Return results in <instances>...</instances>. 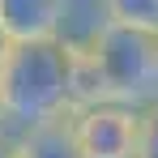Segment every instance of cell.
Here are the masks:
<instances>
[{"instance_id":"6da1fadb","label":"cell","mask_w":158,"mask_h":158,"mask_svg":"<svg viewBox=\"0 0 158 158\" xmlns=\"http://www.w3.org/2000/svg\"><path fill=\"white\" fill-rule=\"evenodd\" d=\"M0 107L9 137L73 115V47L60 39L13 43L0 73Z\"/></svg>"},{"instance_id":"7a4b0ae2","label":"cell","mask_w":158,"mask_h":158,"mask_svg":"<svg viewBox=\"0 0 158 158\" xmlns=\"http://www.w3.org/2000/svg\"><path fill=\"white\" fill-rule=\"evenodd\" d=\"M85 52L94 56V64L103 73L107 98L137 103V107L158 98V34L128 30V26L111 22L103 30V39Z\"/></svg>"},{"instance_id":"3957f363","label":"cell","mask_w":158,"mask_h":158,"mask_svg":"<svg viewBox=\"0 0 158 158\" xmlns=\"http://www.w3.org/2000/svg\"><path fill=\"white\" fill-rule=\"evenodd\" d=\"M141 124H145V107L120 98H103L73 111V132L85 158H137Z\"/></svg>"},{"instance_id":"277c9868","label":"cell","mask_w":158,"mask_h":158,"mask_svg":"<svg viewBox=\"0 0 158 158\" xmlns=\"http://www.w3.org/2000/svg\"><path fill=\"white\" fill-rule=\"evenodd\" d=\"M64 0H0V26L13 43L60 39Z\"/></svg>"},{"instance_id":"5b68a950","label":"cell","mask_w":158,"mask_h":158,"mask_svg":"<svg viewBox=\"0 0 158 158\" xmlns=\"http://www.w3.org/2000/svg\"><path fill=\"white\" fill-rule=\"evenodd\" d=\"M17 141V154L22 158H85L81 154V141L73 132V115L69 120H52V124H39L13 137Z\"/></svg>"},{"instance_id":"8992f818","label":"cell","mask_w":158,"mask_h":158,"mask_svg":"<svg viewBox=\"0 0 158 158\" xmlns=\"http://www.w3.org/2000/svg\"><path fill=\"white\" fill-rule=\"evenodd\" d=\"M107 13L115 26L158 34V0H107Z\"/></svg>"},{"instance_id":"52a82bcc","label":"cell","mask_w":158,"mask_h":158,"mask_svg":"<svg viewBox=\"0 0 158 158\" xmlns=\"http://www.w3.org/2000/svg\"><path fill=\"white\" fill-rule=\"evenodd\" d=\"M137 158H158V98L145 103V124H141V150Z\"/></svg>"},{"instance_id":"ba28073f","label":"cell","mask_w":158,"mask_h":158,"mask_svg":"<svg viewBox=\"0 0 158 158\" xmlns=\"http://www.w3.org/2000/svg\"><path fill=\"white\" fill-rule=\"evenodd\" d=\"M9 52H13V39L4 34V26H0V73H4V60H9Z\"/></svg>"},{"instance_id":"9c48e42d","label":"cell","mask_w":158,"mask_h":158,"mask_svg":"<svg viewBox=\"0 0 158 158\" xmlns=\"http://www.w3.org/2000/svg\"><path fill=\"white\" fill-rule=\"evenodd\" d=\"M0 158H22V154H17V141H13V137H0Z\"/></svg>"},{"instance_id":"30bf717a","label":"cell","mask_w":158,"mask_h":158,"mask_svg":"<svg viewBox=\"0 0 158 158\" xmlns=\"http://www.w3.org/2000/svg\"><path fill=\"white\" fill-rule=\"evenodd\" d=\"M0 137H9V124H4V107H0Z\"/></svg>"}]
</instances>
